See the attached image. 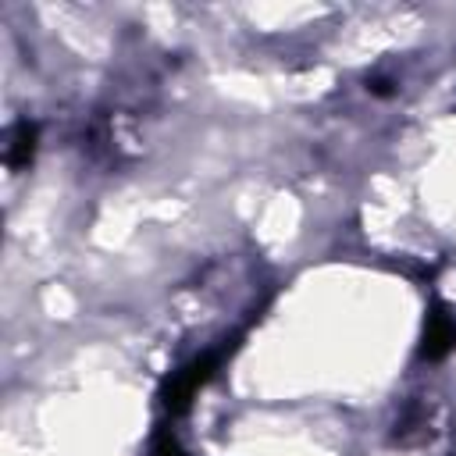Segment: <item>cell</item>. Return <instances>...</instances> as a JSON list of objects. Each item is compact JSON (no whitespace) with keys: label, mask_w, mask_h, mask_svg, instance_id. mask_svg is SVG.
I'll use <instances>...</instances> for the list:
<instances>
[{"label":"cell","mask_w":456,"mask_h":456,"mask_svg":"<svg viewBox=\"0 0 456 456\" xmlns=\"http://www.w3.org/2000/svg\"><path fill=\"white\" fill-rule=\"evenodd\" d=\"M150 456H189V452L178 445V438H175L171 431H160V435L153 438V449H150Z\"/></svg>","instance_id":"cell-4"},{"label":"cell","mask_w":456,"mask_h":456,"mask_svg":"<svg viewBox=\"0 0 456 456\" xmlns=\"http://www.w3.org/2000/svg\"><path fill=\"white\" fill-rule=\"evenodd\" d=\"M449 349H456V314L445 303H431V314L424 321L420 356L424 360H442Z\"/></svg>","instance_id":"cell-2"},{"label":"cell","mask_w":456,"mask_h":456,"mask_svg":"<svg viewBox=\"0 0 456 456\" xmlns=\"http://www.w3.org/2000/svg\"><path fill=\"white\" fill-rule=\"evenodd\" d=\"M32 153H36V125H32V121H18V125L11 128L7 164H11L14 171H21V167H28Z\"/></svg>","instance_id":"cell-3"},{"label":"cell","mask_w":456,"mask_h":456,"mask_svg":"<svg viewBox=\"0 0 456 456\" xmlns=\"http://www.w3.org/2000/svg\"><path fill=\"white\" fill-rule=\"evenodd\" d=\"M217 360H221V353H203V356L189 360L185 367H178V370L164 381V388H160L164 406H167L171 413H185V410H189V403H192V395H196V392L214 378Z\"/></svg>","instance_id":"cell-1"}]
</instances>
